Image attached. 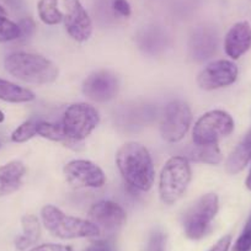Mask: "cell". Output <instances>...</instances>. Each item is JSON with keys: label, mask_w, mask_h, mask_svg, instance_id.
<instances>
[{"label": "cell", "mask_w": 251, "mask_h": 251, "mask_svg": "<svg viewBox=\"0 0 251 251\" xmlns=\"http://www.w3.org/2000/svg\"><path fill=\"white\" fill-rule=\"evenodd\" d=\"M116 165L131 187L147 192L154 183V165L148 149L137 142L123 144L116 154Z\"/></svg>", "instance_id": "1"}, {"label": "cell", "mask_w": 251, "mask_h": 251, "mask_svg": "<svg viewBox=\"0 0 251 251\" xmlns=\"http://www.w3.org/2000/svg\"><path fill=\"white\" fill-rule=\"evenodd\" d=\"M5 69L15 78L30 84H50L58 78V68L52 60L35 53L18 52L8 55Z\"/></svg>", "instance_id": "2"}, {"label": "cell", "mask_w": 251, "mask_h": 251, "mask_svg": "<svg viewBox=\"0 0 251 251\" xmlns=\"http://www.w3.org/2000/svg\"><path fill=\"white\" fill-rule=\"evenodd\" d=\"M41 218L46 229L59 239L95 238L101 233L100 229L90 221L68 216L53 204L43 207Z\"/></svg>", "instance_id": "3"}, {"label": "cell", "mask_w": 251, "mask_h": 251, "mask_svg": "<svg viewBox=\"0 0 251 251\" xmlns=\"http://www.w3.org/2000/svg\"><path fill=\"white\" fill-rule=\"evenodd\" d=\"M191 181V166L186 156H171L161 170L159 195L163 203H176L185 195Z\"/></svg>", "instance_id": "4"}, {"label": "cell", "mask_w": 251, "mask_h": 251, "mask_svg": "<svg viewBox=\"0 0 251 251\" xmlns=\"http://www.w3.org/2000/svg\"><path fill=\"white\" fill-rule=\"evenodd\" d=\"M218 209L219 199L216 194H206L200 197L183 214L182 226L186 236L194 240L203 238Z\"/></svg>", "instance_id": "5"}, {"label": "cell", "mask_w": 251, "mask_h": 251, "mask_svg": "<svg viewBox=\"0 0 251 251\" xmlns=\"http://www.w3.org/2000/svg\"><path fill=\"white\" fill-rule=\"evenodd\" d=\"M234 131V120L223 110L208 111L195 123L192 139L196 146L217 144Z\"/></svg>", "instance_id": "6"}, {"label": "cell", "mask_w": 251, "mask_h": 251, "mask_svg": "<svg viewBox=\"0 0 251 251\" xmlns=\"http://www.w3.org/2000/svg\"><path fill=\"white\" fill-rule=\"evenodd\" d=\"M62 126L73 142H81L93 133L100 123V115L94 106L85 102L73 103L64 112Z\"/></svg>", "instance_id": "7"}, {"label": "cell", "mask_w": 251, "mask_h": 251, "mask_svg": "<svg viewBox=\"0 0 251 251\" xmlns=\"http://www.w3.org/2000/svg\"><path fill=\"white\" fill-rule=\"evenodd\" d=\"M192 112L185 101L174 100L165 106L160 126L161 137L168 143H177L191 127Z\"/></svg>", "instance_id": "8"}, {"label": "cell", "mask_w": 251, "mask_h": 251, "mask_svg": "<svg viewBox=\"0 0 251 251\" xmlns=\"http://www.w3.org/2000/svg\"><path fill=\"white\" fill-rule=\"evenodd\" d=\"M238 74V67L231 60H214L200 72L197 84L202 90H218L235 83Z\"/></svg>", "instance_id": "9"}, {"label": "cell", "mask_w": 251, "mask_h": 251, "mask_svg": "<svg viewBox=\"0 0 251 251\" xmlns=\"http://www.w3.org/2000/svg\"><path fill=\"white\" fill-rule=\"evenodd\" d=\"M63 171L68 183L76 188H100L106 182L102 169L90 160H72Z\"/></svg>", "instance_id": "10"}, {"label": "cell", "mask_w": 251, "mask_h": 251, "mask_svg": "<svg viewBox=\"0 0 251 251\" xmlns=\"http://www.w3.org/2000/svg\"><path fill=\"white\" fill-rule=\"evenodd\" d=\"M120 81L110 71H98L86 76L83 83V94L94 102H107L118 93Z\"/></svg>", "instance_id": "11"}, {"label": "cell", "mask_w": 251, "mask_h": 251, "mask_svg": "<svg viewBox=\"0 0 251 251\" xmlns=\"http://www.w3.org/2000/svg\"><path fill=\"white\" fill-rule=\"evenodd\" d=\"M66 15L63 18L68 35L76 42H85L93 33V23L79 0H64Z\"/></svg>", "instance_id": "12"}, {"label": "cell", "mask_w": 251, "mask_h": 251, "mask_svg": "<svg viewBox=\"0 0 251 251\" xmlns=\"http://www.w3.org/2000/svg\"><path fill=\"white\" fill-rule=\"evenodd\" d=\"M89 219L99 229L107 233H115L125 226L127 221L126 212L120 204L112 201H99L89 211Z\"/></svg>", "instance_id": "13"}, {"label": "cell", "mask_w": 251, "mask_h": 251, "mask_svg": "<svg viewBox=\"0 0 251 251\" xmlns=\"http://www.w3.org/2000/svg\"><path fill=\"white\" fill-rule=\"evenodd\" d=\"M218 47V36L211 27H199L194 31L188 48L190 55L196 62H204L213 57Z\"/></svg>", "instance_id": "14"}, {"label": "cell", "mask_w": 251, "mask_h": 251, "mask_svg": "<svg viewBox=\"0 0 251 251\" xmlns=\"http://www.w3.org/2000/svg\"><path fill=\"white\" fill-rule=\"evenodd\" d=\"M251 48V25L248 21L236 23L226 32L224 50L231 59H239Z\"/></svg>", "instance_id": "15"}, {"label": "cell", "mask_w": 251, "mask_h": 251, "mask_svg": "<svg viewBox=\"0 0 251 251\" xmlns=\"http://www.w3.org/2000/svg\"><path fill=\"white\" fill-rule=\"evenodd\" d=\"M26 168L21 161L14 160L0 166V197L18 191L23 185Z\"/></svg>", "instance_id": "16"}, {"label": "cell", "mask_w": 251, "mask_h": 251, "mask_svg": "<svg viewBox=\"0 0 251 251\" xmlns=\"http://www.w3.org/2000/svg\"><path fill=\"white\" fill-rule=\"evenodd\" d=\"M251 160V128L249 129L248 133L244 136L240 143L235 147L230 153L229 158L226 159V170L230 175L240 173L245 169L249 161Z\"/></svg>", "instance_id": "17"}, {"label": "cell", "mask_w": 251, "mask_h": 251, "mask_svg": "<svg viewBox=\"0 0 251 251\" xmlns=\"http://www.w3.org/2000/svg\"><path fill=\"white\" fill-rule=\"evenodd\" d=\"M24 233L15 240V246L18 250L24 251L37 243L41 235V226L37 217L33 214H26L21 219Z\"/></svg>", "instance_id": "18"}, {"label": "cell", "mask_w": 251, "mask_h": 251, "mask_svg": "<svg viewBox=\"0 0 251 251\" xmlns=\"http://www.w3.org/2000/svg\"><path fill=\"white\" fill-rule=\"evenodd\" d=\"M0 100L20 103L35 100V94L28 89L19 86L11 81L0 79Z\"/></svg>", "instance_id": "19"}, {"label": "cell", "mask_w": 251, "mask_h": 251, "mask_svg": "<svg viewBox=\"0 0 251 251\" xmlns=\"http://www.w3.org/2000/svg\"><path fill=\"white\" fill-rule=\"evenodd\" d=\"M138 45L146 53L158 54L165 48L166 36L159 28H148L139 35Z\"/></svg>", "instance_id": "20"}, {"label": "cell", "mask_w": 251, "mask_h": 251, "mask_svg": "<svg viewBox=\"0 0 251 251\" xmlns=\"http://www.w3.org/2000/svg\"><path fill=\"white\" fill-rule=\"evenodd\" d=\"M188 158L191 160L199 161V163L211 164L217 165L222 161V153L219 149L218 143L208 144V146H196L195 144L190 151H188Z\"/></svg>", "instance_id": "21"}, {"label": "cell", "mask_w": 251, "mask_h": 251, "mask_svg": "<svg viewBox=\"0 0 251 251\" xmlns=\"http://www.w3.org/2000/svg\"><path fill=\"white\" fill-rule=\"evenodd\" d=\"M37 134L38 136L43 137V138H47L50 141L54 142H60V143L66 144V146H74L76 144V142H73L72 139H69V137L67 136L64 128H63L62 123H52V122H43L40 121L37 126Z\"/></svg>", "instance_id": "22"}, {"label": "cell", "mask_w": 251, "mask_h": 251, "mask_svg": "<svg viewBox=\"0 0 251 251\" xmlns=\"http://www.w3.org/2000/svg\"><path fill=\"white\" fill-rule=\"evenodd\" d=\"M38 15L46 25H57L62 23L64 15L58 9V0H40L38 1Z\"/></svg>", "instance_id": "23"}, {"label": "cell", "mask_w": 251, "mask_h": 251, "mask_svg": "<svg viewBox=\"0 0 251 251\" xmlns=\"http://www.w3.org/2000/svg\"><path fill=\"white\" fill-rule=\"evenodd\" d=\"M38 122H40V120H36V118H31V120L24 122L13 132L11 141L15 142V143H24V142L30 141L37 134Z\"/></svg>", "instance_id": "24"}, {"label": "cell", "mask_w": 251, "mask_h": 251, "mask_svg": "<svg viewBox=\"0 0 251 251\" xmlns=\"http://www.w3.org/2000/svg\"><path fill=\"white\" fill-rule=\"evenodd\" d=\"M20 38V27L18 24L0 16V42H10Z\"/></svg>", "instance_id": "25"}, {"label": "cell", "mask_w": 251, "mask_h": 251, "mask_svg": "<svg viewBox=\"0 0 251 251\" xmlns=\"http://www.w3.org/2000/svg\"><path fill=\"white\" fill-rule=\"evenodd\" d=\"M251 250V224L246 223L243 233L240 234L234 244L233 251H250Z\"/></svg>", "instance_id": "26"}, {"label": "cell", "mask_w": 251, "mask_h": 251, "mask_svg": "<svg viewBox=\"0 0 251 251\" xmlns=\"http://www.w3.org/2000/svg\"><path fill=\"white\" fill-rule=\"evenodd\" d=\"M147 251H165V235L160 231L151 234Z\"/></svg>", "instance_id": "27"}, {"label": "cell", "mask_w": 251, "mask_h": 251, "mask_svg": "<svg viewBox=\"0 0 251 251\" xmlns=\"http://www.w3.org/2000/svg\"><path fill=\"white\" fill-rule=\"evenodd\" d=\"M18 25L20 27V38H23V40L30 38L36 30V25L31 18L23 19Z\"/></svg>", "instance_id": "28"}, {"label": "cell", "mask_w": 251, "mask_h": 251, "mask_svg": "<svg viewBox=\"0 0 251 251\" xmlns=\"http://www.w3.org/2000/svg\"><path fill=\"white\" fill-rule=\"evenodd\" d=\"M112 9L117 15L122 18H128L132 13V9L127 0H113Z\"/></svg>", "instance_id": "29"}, {"label": "cell", "mask_w": 251, "mask_h": 251, "mask_svg": "<svg viewBox=\"0 0 251 251\" xmlns=\"http://www.w3.org/2000/svg\"><path fill=\"white\" fill-rule=\"evenodd\" d=\"M30 251H73L71 246L59 245V244H42L36 248L31 249Z\"/></svg>", "instance_id": "30"}, {"label": "cell", "mask_w": 251, "mask_h": 251, "mask_svg": "<svg viewBox=\"0 0 251 251\" xmlns=\"http://www.w3.org/2000/svg\"><path fill=\"white\" fill-rule=\"evenodd\" d=\"M231 244V236L224 235L223 238L219 239L208 251H228Z\"/></svg>", "instance_id": "31"}, {"label": "cell", "mask_w": 251, "mask_h": 251, "mask_svg": "<svg viewBox=\"0 0 251 251\" xmlns=\"http://www.w3.org/2000/svg\"><path fill=\"white\" fill-rule=\"evenodd\" d=\"M85 251H112V246L108 241L99 240L91 244Z\"/></svg>", "instance_id": "32"}, {"label": "cell", "mask_w": 251, "mask_h": 251, "mask_svg": "<svg viewBox=\"0 0 251 251\" xmlns=\"http://www.w3.org/2000/svg\"><path fill=\"white\" fill-rule=\"evenodd\" d=\"M13 10H21L24 8V0H4Z\"/></svg>", "instance_id": "33"}, {"label": "cell", "mask_w": 251, "mask_h": 251, "mask_svg": "<svg viewBox=\"0 0 251 251\" xmlns=\"http://www.w3.org/2000/svg\"><path fill=\"white\" fill-rule=\"evenodd\" d=\"M245 185H246V188H248V190H250V191H251V169H250V173H249L248 177H246Z\"/></svg>", "instance_id": "34"}, {"label": "cell", "mask_w": 251, "mask_h": 251, "mask_svg": "<svg viewBox=\"0 0 251 251\" xmlns=\"http://www.w3.org/2000/svg\"><path fill=\"white\" fill-rule=\"evenodd\" d=\"M5 10H4L3 6H0V16H5Z\"/></svg>", "instance_id": "35"}, {"label": "cell", "mask_w": 251, "mask_h": 251, "mask_svg": "<svg viewBox=\"0 0 251 251\" xmlns=\"http://www.w3.org/2000/svg\"><path fill=\"white\" fill-rule=\"evenodd\" d=\"M4 118H5V117H4V113L1 112V111H0V123L3 122V121H4Z\"/></svg>", "instance_id": "36"}, {"label": "cell", "mask_w": 251, "mask_h": 251, "mask_svg": "<svg viewBox=\"0 0 251 251\" xmlns=\"http://www.w3.org/2000/svg\"><path fill=\"white\" fill-rule=\"evenodd\" d=\"M248 223L251 224V217H250V219H249V221H248Z\"/></svg>", "instance_id": "37"}]
</instances>
